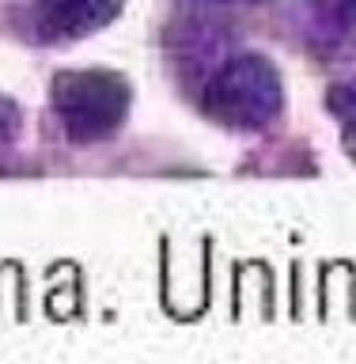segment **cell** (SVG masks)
<instances>
[{"label":"cell","instance_id":"obj_7","mask_svg":"<svg viewBox=\"0 0 356 364\" xmlns=\"http://www.w3.org/2000/svg\"><path fill=\"white\" fill-rule=\"evenodd\" d=\"M212 4H261V0H212Z\"/></svg>","mask_w":356,"mask_h":364},{"label":"cell","instance_id":"obj_3","mask_svg":"<svg viewBox=\"0 0 356 364\" xmlns=\"http://www.w3.org/2000/svg\"><path fill=\"white\" fill-rule=\"evenodd\" d=\"M118 11L122 0H31L27 27L42 42H68L102 31Z\"/></svg>","mask_w":356,"mask_h":364},{"label":"cell","instance_id":"obj_5","mask_svg":"<svg viewBox=\"0 0 356 364\" xmlns=\"http://www.w3.org/2000/svg\"><path fill=\"white\" fill-rule=\"evenodd\" d=\"M16 133H19V114H16V107H11L8 99H0V156L11 148Z\"/></svg>","mask_w":356,"mask_h":364},{"label":"cell","instance_id":"obj_1","mask_svg":"<svg viewBox=\"0 0 356 364\" xmlns=\"http://www.w3.org/2000/svg\"><path fill=\"white\" fill-rule=\"evenodd\" d=\"M129 110V84L118 73H61L53 80V114L61 129L80 144L118 133Z\"/></svg>","mask_w":356,"mask_h":364},{"label":"cell","instance_id":"obj_6","mask_svg":"<svg viewBox=\"0 0 356 364\" xmlns=\"http://www.w3.org/2000/svg\"><path fill=\"white\" fill-rule=\"evenodd\" d=\"M334 19H341L345 27H356V0H326Z\"/></svg>","mask_w":356,"mask_h":364},{"label":"cell","instance_id":"obj_2","mask_svg":"<svg viewBox=\"0 0 356 364\" xmlns=\"http://www.w3.org/2000/svg\"><path fill=\"white\" fill-rule=\"evenodd\" d=\"M205 110L235 129H258L281 114V76L261 57H232L205 87Z\"/></svg>","mask_w":356,"mask_h":364},{"label":"cell","instance_id":"obj_4","mask_svg":"<svg viewBox=\"0 0 356 364\" xmlns=\"http://www.w3.org/2000/svg\"><path fill=\"white\" fill-rule=\"evenodd\" d=\"M326 107L334 110V118L341 122V133H345V141L356 148V80L338 84L334 91H330Z\"/></svg>","mask_w":356,"mask_h":364}]
</instances>
